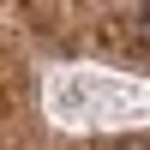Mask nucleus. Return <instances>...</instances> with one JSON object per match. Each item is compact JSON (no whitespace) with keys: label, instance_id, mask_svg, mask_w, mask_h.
<instances>
[{"label":"nucleus","instance_id":"2","mask_svg":"<svg viewBox=\"0 0 150 150\" xmlns=\"http://www.w3.org/2000/svg\"><path fill=\"white\" fill-rule=\"evenodd\" d=\"M138 150H144V144H138Z\"/></svg>","mask_w":150,"mask_h":150},{"label":"nucleus","instance_id":"1","mask_svg":"<svg viewBox=\"0 0 150 150\" xmlns=\"http://www.w3.org/2000/svg\"><path fill=\"white\" fill-rule=\"evenodd\" d=\"M132 30H138V48H144V54H150V0H144L138 12H132Z\"/></svg>","mask_w":150,"mask_h":150}]
</instances>
